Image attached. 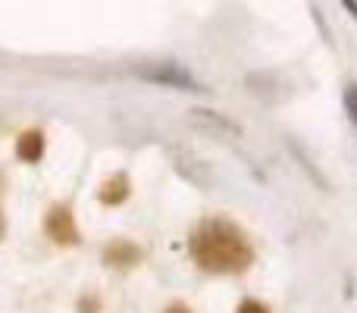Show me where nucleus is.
<instances>
[{
  "label": "nucleus",
  "mask_w": 357,
  "mask_h": 313,
  "mask_svg": "<svg viewBox=\"0 0 357 313\" xmlns=\"http://www.w3.org/2000/svg\"><path fill=\"white\" fill-rule=\"evenodd\" d=\"M163 313H191V310L185 307V304H169V307L163 310Z\"/></svg>",
  "instance_id": "nucleus-10"
},
{
  "label": "nucleus",
  "mask_w": 357,
  "mask_h": 313,
  "mask_svg": "<svg viewBox=\"0 0 357 313\" xmlns=\"http://www.w3.org/2000/svg\"><path fill=\"white\" fill-rule=\"evenodd\" d=\"M191 254L197 266L207 273H245L254 264V247L245 232L226 220H210L191 235Z\"/></svg>",
  "instance_id": "nucleus-1"
},
{
  "label": "nucleus",
  "mask_w": 357,
  "mask_h": 313,
  "mask_svg": "<svg viewBox=\"0 0 357 313\" xmlns=\"http://www.w3.org/2000/svg\"><path fill=\"white\" fill-rule=\"evenodd\" d=\"M135 75L148 85L157 88H173V91H201V82L188 72L185 66H178L173 60H148V63H138Z\"/></svg>",
  "instance_id": "nucleus-2"
},
{
  "label": "nucleus",
  "mask_w": 357,
  "mask_h": 313,
  "mask_svg": "<svg viewBox=\"0 0 357 313\" xmlns=\"http://www.w3.org/2000/svg\"><path fill=\"white\" fill-rule=\"evenodd\" d=\"M129 176H126V172H116V176H113V178H107V182H104V188H100V204H107V207H110V204H113V207H116V204H123L126 201V197H129Z\"/></svg>",
  "instance_id": "nucleus-7"
},
{
  "label": "nucleus",
  "mask_w": 357,
  "mask_h": 313,
  "mask_svg": "<svg viewBox=\"0 0 357 313\" xmlns=\"http://www.w3.org/2000/svg\"><path fill=\"white\" fill-rule=\"evenodd\" d=\"M0 232H3V220H0Z\"/></svg>",
  "instance_id": "nucleus-11"
},
{
  "label": "nucleus",
  "mask_w": 357,
  "mask_h": 313,
  "mask_svg": "<svg viewBox=\"0 0 357 313\" xmlns=\"http://www.w3.org/2000/svg\"><path fill=\"white\" fill-rule=\"evenodd\" d=\"M142 260V251H138L132 241H113V245L104 247V264L107 266H135Z\"/></svg>",
  "instance_id": "nucleus-5"
},
{
  "label": "nucleus",
  "mask_w": 357,
  "mask_h": 313,
  "mask_svg": "<svg viewBox=\"0 0 357 313\" xmlns=\"http://www.w3.org/2000/svg\"><path fill=\"white\" fill-rule=\"evenodd\" d=\"M44 232H47V238L56 241V245H75V241H79V226H75V220H73V210L63 207V204L50 207L47 220H44Z\"/></svg>",
  "instance_id": "nucleus-4"
},
{
  "label": "nucleus",
  "mask_w": 357,
  "mask_h": 313,
  "mask_svg": "<svg viewBox=\"0 0 357 313\" xmlns=\"http://www.w3.org/2000/svg\"><path fill=\"white\" fill-rule=\"evenodd\" d=\"M188 119L197 125L201 132H207V135L213 138H222V142H232V138L241 135V129L232 123V119H226L222 113L216 110H204V107H195V110H188Z\"/></svg>",
  "instance_id": "nucleus-3"
},
{
  "label": "nucleus",
  "mask_w": 357,
  "mask_h": 313,
  "mask_svg": "<svg viewBox=\"0 0 357 313\" xmlns=\"http://www.w3.org/2000/svg\"><path fill=\"white\" fill-rule=\"evenodd\" d=\"M16 157L22 160V163H38V160L44 157V135L38 129L25 132L22 138L16 142Z\"/></svg>",
  "instance_id": "nucleus-6"
},
{
  "label": "nucleus",
  "mask_w": 357,
  "mask_h": 313,
  "mask_svg": "<svg viewBox=\"0 0 357 313\" xmlns=\"http://www.w3.org/2000/svg\"><path fill=\"white\" fill-rule=\"evenodd\" d=\"M345 110H348V116H351V123L357 125V85L345 88Z\"/></svg>",
  "instance_id": "nucleus-8"
},
{
  "label": "nucleus",
  "mask_w": 357,
  "mask_h": 313,
  "mask_svg": "<svg viewBox=\"0 0 357 313\" xmlns=\"http://www.w3.org/2000/svg\"><path fill=\"white\" fill-rule=\"evenodd\" d=\"M235 313H270V307H266L264 301H254V298H248V301L238 304V310Z\"/></svg>",
  "instance_id": "nucleus-9"
}]
</instances>
